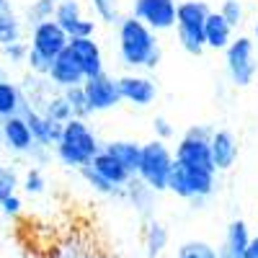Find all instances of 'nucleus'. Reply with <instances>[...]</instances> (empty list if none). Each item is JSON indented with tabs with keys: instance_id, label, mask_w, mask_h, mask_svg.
I'll use <instances>...</instances> for the list:
<instances>
[{
	"instance_id": "nucleus-33",
	"label": "nucleus",
	"mask_w": 258,
	"mask_h": 258,
	"mask_svg": "<svg viewBox=\"0 0 258 258\" xmlns=\"http://www.w3.org/2000/svg\"><path fill=\"white\" fill-rule=\"evenodd\" d=\"M153 126H155V135H158V140H160V142H163V140H168V137H173V126L168 124V119H165V116H155Z\"/></svg>"
},
{
	"instance_id": "nucleus-2",
	"label": "nucleus",
	"mask_w": 258,
	"mask_h": 258,
	"mask_svg": "<svg viewBox=\"0 0 258 258\" xmlns=\"http://www.w3.org/2000/svg\"><path fill=\"white\" fill-rule=\"evenodd\" d=\"M98 153H101V145L83 119H70L62 124V135L57 140V155L64 165L83 168Z\"/></svg>"
},
{
	"instance_id": "nucleus-32",
	"label": "nucleus",
	"mask_w": 258,
	"mask_h": 258,
	"mask_svg": "<svg viewBox=\"0 0 258 258\" xmlns=\"http://www.w3.org/2000/svg\"><path fill=\"white\" fill-rule=\"evenodd\" d=\"M3 54H6L11 62H26L29 47L24 44V41H13V44H6V47H3Z\"/></svg>"
},
{
	"instance_id": "nucleus-19",
	"label": "nucleus",
	"mask_w": 258,
	"mask_h": 258,
	"mask_svg": "<svg viewBox=\"0 0 258 258\" xmlns=\"http://www.w3.org/2000/svg\"><path fill=\"white\" fill-rule=\"evenodd\" d=\"M88 168L93 170V173H98L106 183H109V186H114V188H119V186H126L129 181H132V176H129L126 173V170L109 155V153H103V150H101V153L88 163Z\"/></svg>"
},
{
	"instance_id": "nucleus-16",
	"label": "nucleus",
	"mask_w": 258,
	"mask_h": 258,
	"mask_svg": "<svg viewBox=\"0 0 258 258\" xmlns=\"http://www.w3.org/2000/svg\"><path fill=\"white\" fill-rule=\"evenodd\" d=\"M250 230H248V222L245 220H232L225 230V240L217 250V258H243L248 243H250Z\"/></svg>"
},
{
	"instance_id": "nucleus-6",
	"label": "nucleus",
	"mask_w": 258,
	"mask_h": 258,
	"mask_svg": "<svg viewBox=\"0 0 258 258\" xmlns=\"http://www.w3.org/2000/svg\"><path fill=\"white\" fill-rule=\"evenodd\" d=\"M209 137H212V129L207 126H191L188 132L183 135V140L176 147V163L191 165V168H202V170H212L214 173V165H212V155H209Z\"/></svg>"
},
{
	"instance_id": "nucleus-8",
	"label": "nucleus",
	"mask_w": 258,
	"mask_h": 258,
	"mask_svg": "<svg viewBox=\"0 0 258 258\" xmlns=\"http://www.w3.org/2000/svg\"><path fill=\"white\" fill-rule=\"evenodd\" d=\"M80 88H83L85 103H88V109H91V111L114 109V106L121 101L116 78L106 75V73H98V75H93V78H85Z\"/></svg>"
},
{
	"instance_id": "nucleus-27",
	"label": "nucleus",
	"mask_w": 258,
	"mask_h": 258,
	"mask_svg": "<svg viewBox=\"0 0 258 258\" xmlns=\"http://www.w3.org/2000/svg\"><path fill=\"white\" fill-rule=\"evenodd\" d=\"M91 6L103 21H109V24L119 21V0H91Z\"/></svg>"
},
{
	"instance_id": "nucleus-13",
	"label": "nucleus",
	"mask_w": 258,
	"mask_h": 258,
	"mask_svg": "<svg viewBox=\"0 0 258 258\" xmlns=\"http://www.w3.org/2000/svg\"><path fill=\"white\" fill-rule=\"evenodd\" d=\"M116 85H119L121 101H129L135 106H147L158 96L155 83L145 75H121V78H116Z\"/></svg>"
},
{
	"instance_id": "nucleus-22",
	"label": "nucleus",
	"mask_w": 258,
	"mask_h": 258,
	"mask_svg": "<svg viewBox=\"0 0 258 258\" xmlns=\"http://www.w3.org/2000/svg\"><path fill=\"white\" fill-rule=\"evenodd\" d=\"M145 248L150 258H158L168 248V227L160 222H150L145 230Z\"/></svg>"
},
{
	"instance_id": "nucleus-9",
	"label": "nucleus",
	"mask_w": 258,
	"mask_h": 258,
	"mask_svg": "<svg viewBox=\"0 0 258 258\" xmlns=\"http://www.w3.org/2000/svg\"><path fill=\"white\" fill-rule=\"evenodd\" d=\"M176 0H135V18L150 31H168L176 26Z\"/></svg>"
},
{
	"instance_id": "nucleus-40",
	"label": "nucleus",
	"mask_w": 258,
	"mask_h": 258,
	"mask_svg": "<svg viewBox=\"0 0 258 258\" xmlns=\"http://www.w3.org/2000/svg\"><path fill=\"white\" fill-rule=\"evenodd\" d=\"M57 3H59V0H57Z\"/></svg>"
},
{
	"instance_id": "nucleus-15",
	"label": "nucleus",
	"mask_w": 258,
	"mask_h": 258,
	"mask_svg": "<svg viewBox=\"0 0 258 258\" xmlns=\"http://www.w3.org/2000/svg\"><path fill=\"white\" fill-rule=\"evenodd\" d=\"M68 49L78 57L83 75L85 78H93L98 73H103V57H101V47L91 39H68Z\"/></svg>"
},
{
	"instance_id": "nucleus-39",
	"label": "nucleus",
	"mask_w": 258,
	"mask_h": 258,
	"mask_svg": "<svg viewBox=\"0 0 258 258\" xmlns=\"http://www.w3.org/2000/svg\"><path fill=\"white\" fill-rule=\"evenodd\" d=\"M0 170H3V160H0Z\"/></svg>"
},
{
	"instance_id": "nucleus-28",
	"label": "nucleus",
	"mask_w": 258,
	"mask_h": 258,
	"mask_svg": "<svg viewBox=\"0 0 258 258\" xmlns=\"http://www.w3.org/2000/svg\"><path fill=\"white\" fill-rule=\"evenodd\" d=\"M220 16L227 21L232 29L240 26V21H243V6H240V0H225L222 8H220Z\"/></svg>"
},
{
	"instance_id": "nucleus-1",
	"label": "nucleus",
	"mask_w": 258,
	"mask_h": 258,
	"mask_svg": "<svg viewBox=\"0 0 258 258\" xmlns=\"http://www.w3.org/2000/svg\"><path fill=\"white\" fill-rule=\"evenodd\" d=\"M119 54L129 68H155L160 62V47L155 31H150L135 16L119 21Z\"/></svg>"
},
{
	"instance_id": "nucleus-10",
	"label": "nucleus",
	"mask_w": 258,
	"mask_h": 258,
	"mask_svg": "<svg viewBox=\"0 0 258 258\" xmlns=\"http://www.w3.org/2000/svg\"><path fill=\"white\" fill-rule=\"evenodd\" d=\"M54 24L68 34V39H91L96 31V24L88 18H83L80 13V3L78 0H59L54 6Z\"/></svg>"
},
{
	"instance_id": "nucleus-3",
	"label": "nucleus",
	"mask_w": 258,
	"mask_h": 258,
	"mask_svg": "<svg viewBox=\"0 0 258 258\" xmlns=\"http://www.w3.org/2000/svg\"><path fill=\"white\" fill-rule=\"evenodd\" d=\"M209 16V8L202 0H183L176 6V29L178 41L188 54H202L204 52V21Z\"/></svg>"
},
{
	"instance_id": "nucleus-4",
	"label": "nucleus",
	"mask_w": 258,
	"mask_h": 258,
	"mask_svg": "<svg viewBox=\"0 0 258 258\" xmlns=\"http://www.w3.org/2000/svg\"><path fill=\"white\" fill-rule=\"evenodd\" d=\"M170 168H173V155H170V150H168L160 140H153V142L142 145L137 176H140V181H142L147 188L165 191Z\"/></svg>"
},
{
	"instance_id": "nucleus-21",
	"label": "nucleus",
	"mask_w": 258,
	"mask_h": 258,
	"mask_svg": "<svg viewBox=\"0 0 258 258\" xmlns=\"http://www.w3.org/2000/svg\"><path fill=\"white\" fill-rule=\"evenodd\" d=\"M21 103H24V96L11 80L0 83V119H8V116H18L21 111Z\"/></svg>"
},
{
	"instance_id": "nucleus-7",
	"label": "nucleus",
	"mask_w": 258,
	"mask_h": 258,
	"mask_svg": "<svg viewBox=\"0 0 258 258\" xmlns=\"http://www.w3.org/2000/svg\"><path fill=\"white\" fill-rule=\"evenodd\" d=\"M227 73L232 78L235 85H240V88H245V85L253 83V75H255V57H253V41L248 36H238L232 39L227 49Z\"/></svg>"
},
{
	"instance_id": "nucleus-35",
	"label": "nucleus",
	"mask_w": 258,
	"mask_h": 258,
	"mask_svg": "<svg viewBox=\"0 0 258 258\" xmlns=\"http://www.w3.org/2000/svg\"><path fill=\"white\" fill-rule=\"evenodd\" d=\"M243 258H258V235H255V238H250V243H248Z\"/></svg>"
},
{
	"instance_id": "nucleus-23",
	"label": "nucleus",
	"mask_w": 258,
	"mask_h": 258,
	"mask_svg": "<svg viewBox=\"0 0 258 258\" xmlns=\"http://www.w3.org/2000/svg\"><path fill=\"white\" fill-rule=\"evenodd\" d=\"M13 41H21V21L11 8L0 11V47L13 44Z\"/></svg>"
},
{
	"instance_id": "nucleus-34",
	"label": "nucleus",
	"mask_w": 258,
	"mask_h": 258,
	"mask_svg": "<svg viewBox=\"0 0 258 258\" xmlns=\"http://www.w3.org/2000/svg\"><path fill=\"white\" fill-rule=\"evenodd\" d=\"M0 207H3V212L8 214V217H16V214L21 212V207H24V204H21V199L13 194V197H8V199L0 202Z\"/></svg>"
},
{
	"instance_id": "nucleus-26",
	"label": "nucleus",
	"mask_w": 258,
	"mask_h": 258,
	"mask_svg": "<svg viewBox=\"0 0 258 258\" xmlns=\"http://www.w3.org/2000/svg\"><path fill=\"white\" fill-rule=\"evenodd\" d=\"M62 98L68 101L73 119H83L85 114H91V109H88V103H85V96H83V88H80V85H75V88H64V96H62Z\"/></svg>"
},
{
	"instance_id": "nucleus-38",
	"label": "nucleus",
	"mask_w": 258,
	"mask_h": 258,
	"mask_svg": "<svg viewBox=\"0 0 258 258\" xmlns=\"http://www.w3.org/2000/svg\"><path fill=\"white\" fill-rule=\"evenodd\" d=\"M255 39H258V21H255Z\"/></svg>"
},
{
	"instance_id": "nucleus-36",
	"label": "nucleus",
	"mask_w": 258,
	"mask_h": 258,
	"mask_svg": "<svg viewBox=\"0 0 258 258\" xmlns=\"http://www.w3.org/2000/svg\"><path fill=\"white\" fill-rule=\"evenodd\" d=\"M6 80V70H3V64H0V83Z\"/></svg>"
},
{
	"instance_id": "nucleus-5",
	"label": "nucleus",
	"mask_w": 258,
	"mask_h": 258,
	"mask_svg": "<svg viewBox=\"0 0 258 258\" xmlns=\"http://www.w3.org/2000/svg\"><path fill=\"white\" fill-rule=\"evenodd\" d=\"M165 188L173 191L181 199H202V197H209V194L214 191V173L212 170L191 168V165H183V163L173 160V168H170Z\"/></svg>"
},
{
	"instance_id": "nucleus-29",
	"label": "nucleus",
	"mask_w": 258,
	"mask_h": 258,
	"mask_svg": "<svg viewBox=\"0 0 258 258\" xmlns=\"http://www.w3.org/2000/svg\"><path fill=\"white\" fill-rule=\"evenodd\" d=\"M44 186H47V181H44V176H41V170L39 168H31L29 173H26V178H24V191L26 194H41V191H44Z\"/></svg>"
},
{
	"instance_id": "nucleus-30",
	"label": "nucleus",
	"mask_w": 258,
	"mask_h": 258,
	"mask_svg": "<svg viewBox=\"0 0 258 258\" xmlns=\"http://www.w3.org/2000/svg\"><path fill=\"white\" fill-rule=\"evenodd\" d=\"M80 173H83V178H85V181H88L96 191H101V194H116V191H119V188H114V186L106 183L98 173H93V170H91L88 165H83V168H80Z\"/></svg>"
},
{
	"instance_id": "nucleus-37",
	"label": "nucleus",
	"mask_w": 258,
	"mask_h": 258,
	"mask_svg": "<svg viewBox=\"0 0 258 258\" xmlns=\"http://www.w3.org/2000/svg\"><path fill=\"white\" fill-rule=\"evenodd\" d=\"M3 8H8V0H0V11H3Z\"/></svg>"
},
{
	"instance_id": "nucleus-20",
	"label": "nucleus",
	"mask_w": 258,
	"mask_h": 258,
	"mask_svg": "<svg viewBox=\"0 0 258 258\" xmlns=\"http://www.w3.org/2000/svg\"><path fill=\"white\" fill-rule=\"evenodd\" d=\"M230 41H232V26L220 13L209 11V16L204 21V47H209V49H227Z\"/></svg>"
},
{
	"instance_id": "nucleus-17",
	"label": "nucleus",
	"mask_w": 258,
	"mask_h": 258,
	"mask_svg": "<svg viewBox=\"0 0 258 258\" xmlns=\"http://www.w3.org/2000/svg\"><path fill=\"white\" fill-rule=\"evenodd\" d=\"M0 137H3L6 147L13 150V153H29L34 147V140H31V132H29L24 116L0 119Z\"/></svg>"
},
{
	"instance_id": "nucleus-18",
	"label": "nucleus",
	"mask_w": 258,
	"mask_h": 258,
	"mask_svg": "<svg viewBox=\"0 0 258 258\" xmlns=\"http://www.w3.org/2000/svg\"><path fill=\"white\" fill-rule=\"evenodd\" d=\"M101 150H103V153H109L129 176H137L140 155H142V145L140 142H135V140H116V142H109Z\"/></svg>"
},
{
	"instance_id": "nucleus-25",
	"label": "nucleus",
	"mask_w": 258,
	"mask_h": 258,
	"mask_svg": "<svg viewBox=\"0 0 258 258\" xmlns=\"http://www.w3.org/2000/svg\"><path fill=\"white\" fill-rule=\"evenodd\" d=\"M54 6H57V0H34V3L26 8V18H29V24H41V21H52L54 16Z\"/></svg>"
},
{
	"instance_id": "nucleus-24",
	"label": "nucleus",
	"mask_w": 258,
	"mask_h": 258,
	"mask_svg": "<svg viewBox=\"0 0 258 258\" xmlns=\"http://www.w3.org/2000/svg\"><path fill=\"white\" fill-rule=\"evenodd\" d=\"M176 258H217V250L207 240H186L181 243Z\"/></svg>"
},
{
	"instance_id": "nucleus-31",
	"label": "nucleus",
	"mask_w": 258,
	"mask_h": 258,
	"mask_svg": "<svg viewBox=\"0 0 258 258\" xmlns=\"http://www.w3.org/2000/svg\"><path fill=\"white\" fill-rule=\"evenodd\" d=\"M16 186H18V178H16L13 170H6V168L0 170V202L8 199V197H13Z\"/></svg>"
},
{
	"instance_id": "nucleus-11",
	"label": "nucleus",
	"mask_w": 258,
	"mask_h": 258,
	"mask_svg": "<svg viewBox=\"0 0 258 258\" xmlns=\"http://www.w3.org/2000/svg\"><path fill=\"white\" fill-rule=\"evenodd\" d=\"M68 47V34H64L54 21H41V24L34 26V34H31V52L39 54L41 59H47L52 64V59Z\"/></svg>"
},
{
	"instance_id": "nucleus-12",
	"label": "nucleus",
	"mask_w": 258,
	"mask_h": 258,
	"mask_svg": "<svg viewBox=\"0 0 258 258\" xmlns=\"http://www.w3.org/2000/svg\"><path fill=\"white\" fill-rule=\"evenodd\" d=\"M59 88H75V85H83L85 75H83V68H80V62L78 57L64 47L49 64V73H47Z\"/></svg>"
},
{
	"instance_id": "nucleus-14",
	"label": "nucleus",
	"mask_w": 258,
	"mask_h": 258,
	"mask_svg": "<svg viewBox=\"0 0 258 258\" xmlns=\"http://www.w3.org/2000/svg\"><path fill=\"white\" fill-rule=\"evenodd\" d=\"M209 155H212V165L214 170H230L238 160V140L230 129H220L212 132L209 137Z\"/></svg>"
}]
</instances>
